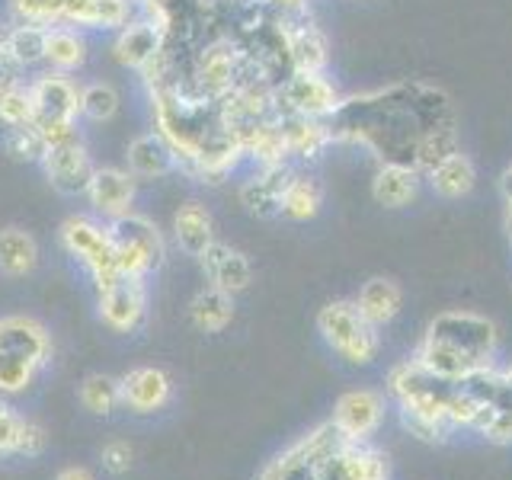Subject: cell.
Segmentation results:
<instances>
[{
	"instance_id": "1",
	"label": "cell",
	"mask_w": 512,
	"mask_h": 480,
	"mask_svg": "<svg viewBox=\"0 0 512 480\" xmlns=\"http://www.w3.org/2000/svg\"><path fill=\"white\" fill-rule=\"evenodd\" d=\"M439 125H455L452 100L426 84H394L349 96L327 119L333 144H362L381 164H410L420 141Z\"/></svg>"
},
{
	"instance_id": "2",
	"label": "cell",
	"mask_w": 512,
	"mask_h": 480,
	"mask_svg": "<svg viewBox=\"0 0 512 480\" xmlns=\"http://www.w3.org/2000/svg\"><path fill=\"white\" fill-rule=\"evenodd\" d=\"M148 103L154 132L170 144L176 157V173H186L205 186H221L240 160H247L224 122L221 103L202 96L189 77L148 90Z\"/></svg>"
},
{
	"instance_id": "3",
	"label": "cell",
	"mask_w": 512,
	"mask_h": 480,
	"mask_svg": "<svg viewBox=\"0 0 512 480\" xmlns=\"http://www.w3.org/2000/svg\"><path fill=\"white\" fill-rule=\"evenodd\" d=\"M496 356V324L471 311H445L426 327L413 359L426 372L458 381L477 368L493 365Z\"/></svg>"
},
{
	"instance_id": "4",
	"label": "cell",
	"mask_w": 512,
	"mask_h": 480,
	"mask_svg": "<svg viewBox=\"0 0 512 480\" xmlns=\"http://www.w3.org/2000/svg\"><path fill=\"white\" fill-rule=\"evenodd\" d=\"M452 384L448 378H439L426 372V368L407 359L397 362L388 372V397L400 413V423L420 442H448L455 432V423L448 420V397H452Z\"/></svg>"
},
{
	"instance_id": "5",
	"label": "cell",
	"mask_w": 512,
	"mask_h": 480,
	"mask_svg": "<svg viewBox=\"0 0 512 480\" xmlns=\"http://www.w3.org/2000/svg\"><path fill=\"white\" fill-rule=\"evenodd\" d=\"M29 93L32 109H36L32 125L42 132L45 144L80 138V84L74 74H58L45 68L36 77H29Z\"/></svg>"
},
{
	"instance_id": "6",
	"label": "cell",
	"mask_w": 512,
	"mask_h": 480,
	"mask_svg": "<svg viewBox=\"0 0 512 480\" xmlns=\"http://www.w3.org/2000/svg\"><path fill=\"white\" fill-rule=\"evenodd\" d=\"M61 250L87 272L96 292L119 279L116 269V240H112L109 221L96 215H71L58 228Z\"/></svg>"
},
{
	"instance_id": "7",
	"label": "cell",
	"mask_w": 512,
	"mask_h": 480,
	"mask_svg": "<svg viewBox=\"0 0 512 480\" xmlns=\"http://www.w3.org/2000/svg\"><path fill=\"white\" fill-rule=\"evenodd\" d=\"M346 445H349V439L340 432V426L327 420V423L314 426L308 436L292 442L272 461H266L263 471L256 474V480H317Z\"/></svg>"
},
{
	"instance_id": "8",
	"label": "cell",
	"mask_w": 512,
	"mask_h": 480,
	"mask_svg": "<svg viewBox=\"0 0 512 480\" xmlns=\"http://www.w3.org/2000/svg\"><path fill=\"white\" fill-rule=\"evenodd\" d=\"M317 333L349 365H372L381 352V333L368 324L356 301H330L317 311Z\"/></svg>"
},
{
	"instance_id": "9",
	"label": "cell",
	"mask_w": 512,
	"mask_h": 480,
	"mask_svg": "<svg viewBox=\"0 0 512 480\" xmlns=\"http://www.w3.org/2000/svg\"><path fill=\"white\" fill-rule=\"evenodd\" d=\"M112 240H116V269L119 276L151 279L167 260V237L157 221L132 212L119 221H109Z\"/></svg>"
},
{
	"instance_id": "10",
	"label": "cell",
	"mask_w": 512,
	"mask_h": 480,
	"mask_svg": "<svg viewBox=\"0 0 512 480\" xmlns=\"http://www.w3.org/2000/svg\"><path fill=\"white\" fill-rule=\"evenodd\" d=\"M343 96L333 87L327 71L311 74V71H288L276 84V109L292 112V116H308V119H330L340 109Z\"/></svg>"
},
{
	"instance_id": "11",
	"label": "cell",
	"mask_w": 512,
	"mask_h": 480,
	"mask_svg": "<svg viewBox=\"0 0 512 480\" xmlns=\"http://www.w3.org/2000/svg\"><path fill=\"white\" fill-rule=\"evenodd\" d=\"M276 29H279V36H282L288 71H311V74L327 71V64H330V42L324 36V29H320L308 16V10L279 13L276 16Z\"/></svg>"
},
{
	"instance_id": "12",
	"label": "cell",
	"mask_w": 512,
	"mask_h": 480,
	"mask_svg": "<svg viewBox=\"0 0 512 480\" xmlns=\"http://www.w3.org/2000/svg\"><path fill=\"white\" fill-rule=\"evenodd\" d=\"M96 314L112 333L132 336L148 324V279L119 276L96 292Z\"/></svg>"
},
{
	"instance_id": "13",
	"label": "cell",
	"mask_w": 512,
	"mask_h": 480,
	"mask_svg": "<svg viewBox=\"0 0 512 480\" xmlns=\"http://www.w3.org/2000/svg\"><path fill=\"white\" fill-rule=\"evenodd\" d=\"M39 167L45 173L48 186L55 192H61V196H68V199H77V196H87L96 160L87 148L84 135H80V138L61 141V144H48Z\"/></svg>"
},
{
	"instance_id": "14",
	"label": "cell",
	"mask_w": 512,
	"mask_h": 480,
	"mask_svg": "<svg viewBox=\"0 0 512 480\" xmlns=\"http://www.w3.org/2000/svg\"><path fill=\"white\" fill-rule=\"evenodd\" d=\"M164 45H167V32L160 29L151 16L141 13L128 26H122L116 36H112L109 52H112V61H116L119 68L144 74L160 58Z\"/></svg>"
},
{
	"instance_id": "15",
	"label": "cell",
	"mask_w": 512,
	"mask_h": 480,
	"mask_svg": "<svg viewBox=\"0 0 512 480\" xmlns=\"http://www.w3.org/2000/svg\"><path fill=\"white\" fill-rule=\"evenodd\" d=\"M87 202L90 212L103 221H119L125 215L138 212V180L128 167H100L96 164L93 180L87 186Z\"/></svg>"
},
{
	"instance_id": "16",
	"label": "cell",
	"mask_w": 512,
	"mask_h": 480,
	"mask_svg": "<svg viewBox=\"0 0 512 480\" xmlns=\"http://www.w3.org/2000/svg\"><path fill=\"white\" fill-rule=\"evenodd\" d=\"M384 410H388L384 394L368 391V388H356V391L340 394L330 420L340 426V432L349 442H368L381 429Z\"/></svg>"
},
{
	"instance_id": "17",
	"label": "cell",
	"mask_w": 512,
	"mask_h": 480,
	"mask_svg": "<svg viewBox=\"0 0 512 480\" xmlns=\"http://www.w3.org/2000/svg\"><path fill=\"white\" fill-rule=\"evenodd\" d=\"M0 359H32L48 365L52 362V333L42 320L29 314L0 317Z\"/></svg>"
},
{
	"instance_id": "18",
	"label": "cell",
	"mask_w": 512,
	"mask_h": 480,
	"mask_svg": "<svg viewBox=\"0 0 512 480\" xmlns=\"http://www.w3.org/2000/svg\"><path fill=\"white\" fill-rule=\"evenodd\" d=\"M119 388H122V407L138 416L164 410L173 397V381L164 368H157V365L128 368L119 378Z\"/></svg>"
},
{
	"instance_id": "19",
	"label": "cell",
	"mask_w": 512,
	"mask_h": 480,
	"mask_svg": "<svg viewBox=\"0 0 512 480\" xmlns=\"http://www.w3.org/2000/svg\"><path fill=\"white\" fill-rule=\"evenodd\" d=\"M199 266L205 272L208 285H215L234 298L240 292H247L253 282V266L247 260V253L234 250L231 244H221V240H212V244L205 247V253L199 256Z\"/></svg>"
},
{
	"instance_id": "20",
	"label": "cell",
	"mask_w": 512,
	"mask_h": 480,
	"mask_svg": "<svg viewBox=\"0 0 512 480\" xmlns=\"http://www.w3.org/2000/svg\"><path fill=\"white\" fill-rule=\"evenodd\" d=\"M292 164L256 167L244 183H240V205L256 218H282V189L292 176Z\"/></svg>"
},
{
	"instance_id": "21",
	"label": "cell",
	"mask_w": 512,
	"mask_h": 480,
	"mask_svg": "<svg viewBox=\"0 0 512 480\" xmlns=\"http://www.w3.org/2000/svg\"><path fill=\"white\" fill-rule=\"evenodd\" d=\"M125 167L138 183L164 180V176L176 173V157L170 151V144L151 128V132H141V135H135L132 141H128Z\"/></svg>"
},
{
	"instance_id": "22",
	"label": "cell",
	"mask_w": 512,
	"mask_h": 480,
	"mask_svg": "<svg viewBox=\"0 0 512 480\" xmlns=\"http://www.w3.org/2000/svg\"><path fill=\"white\" fill-rule=\"evenodd\" d=\"M90 61V36L77 26H48L45 32V68L58 74H77Z\"/></svg>"
},
{
	"instance_id": "23",
	"label": "cell",
	"mask_w": 512,
	"mask_h": 480,
	"mask_svg": "<svg viewBox=\"0 0 512 480\" xmlns=\"http://www.w3.org/2000/svg\"><path fill=\"white\" fill-rule=\"evenodd\" d=\"M173 240L186 256H199L205 247L215 240V218L208 212V205L199 199H186L180 208L173 212Z\"/></svg>"
},
{
	"instance_id": "24",
	"label": "cell",
	"mask_w": 512,
	"mask_h": 480,
	"mask_svg": "<svg viewBox=\"0 0 512 480\" xmlns=\"http://www.w3.org/2000/svg\"><path fill=\"white\" fill-rule=\"evenodd\" d=\"M426 176L410 164H381L372 176V199L384 208H407L420 196Z\"/></svg>"
},
{
	"instance_id": "25",
	"label": "cell",
	"mask_w": 512,
	"mask_h": 480,
	"mask_svg": "<svg viewBox=\"0 0 512 480\" xmlns=\"http://www.w3.org/2000/svg\"><path fill=\"white\" fill-rule=\"evenodd\" d=\"M279 122H282L288 157H295V160H317L333 144L330 128H327L324 119H308V116H292V112H279Z\"/></svg>"
},
{
	"instance_id": "26",
	"label": "cell",
	"mask_w": 512,
	"mask_h": 480,
	"mask_svg": "<svg viewBox=\"0 0 512 480\" xmlns=\"http://www.w3.org/2000/svg\"><path fill=\"white\" fill-rule=\"evenodd\" d=\"M429 189L436 192L439 199L445 202H458L464 196H471L474 186H477V170H474V160L464 154L461 148L455 154H448L442 164H436L429 173Z\"/></svg>"
},
{
	"instance_id": "27",
	"label": "cell",
	"mask_w": 512,
	"mask_h": 480,
	"mask_svg": "<svg viewBox=\"0 0 512 480\" xmlns=\"http://www.w3.org/2000/svg\"><path fill=\"white\" fill-rule=\"evenodd\" d=\"M356 308L362 311V317L368 320V324H375L381 330L400 314V308H404V288L388 276H372L359 288Z\"/></svg>"
},
{
	"instance_id": "28",
	"label": "cell",
	"mask_w": 512,
	"mask_h": 480,
	"mask_svg": "<svg viewBox=\"0 0 512 480\" xmlns=\"http://www.w3.org/2000/svg\"><path fill=\"white\" fill-rule=\"evenodd\" d=\"M279 208H282V218L298 221V224L317 218L320 208H324V183L308 170H292V176H288V183L282 189Z\"/></svg>"
},
{
	"instance_id": "29",
	"label": "cell",
	"mask_w": 512,
	"mask_h": 480,
	"mask_svg": "<svg viewBox=\"0 0 512 480\" xmlns=\"http://www.w3.org/2000/svg\"><path fill=\"white\" fill-rule=\"evenodd\" d=\"M39 260H42L39 244L26 228L10 224V228L0 231V276L26 279L39 269Z\"/></svg>"
},
{
	"instance_id": "30",
	"label": "cell",
	"mask_w": 512,
	"mask_h": 480,
	"mask_svg": "<svg viewBox=\"0 0 512 480\" xmlns=\"http://www.w3.org/2000/svg\"><path fill=\"white\" fill-rule=\"evenodd\" d=\"M189 320L202 333H221L234 320V295L208 285L189 301Z\"/></svg>"
},
{
	"instance_id": "31",
	"label": "cell",
	"mask_w": 512,
	"mask_h": 480,
	"mask_svg": "<svg viewBox=\"0 0 512 480\" xmlns=\"http://www.w3.org/2000/svg\"><path fill=\"white\" fill-rule=\"evenodd\" d=\"M45 32H48V26L13 20V26L4 29V48L23 64L26 71L39 68V64L45 61Z\"/></svg>"
},
{
	"instance_id": "32",
	"label": "cell",
	"mask_w": 512,
	"mask_h": 480,
	"mask_svg": "<svg viewBox=\"0 0 512 480\" xmlns=\"http://www.w3.org/2000/svg\"><path fill=\"white\" fill-rule=\"evenodd\" d=\"M122 109V93L109 80H90L80 84V122L103 125L112 122Z\"/></svg>"
},
{
	"instance_id": "33",
	"label": "cell",
	"mask_w": 512,
	"mask_h": 480,
	"mask_svg": "<svg viewBox=\"0 0 512 480\" xmlns=\"http://www.w3.org/2000/svg\"><path fill=\"white\" fill-rule=\"evenodd\" d=\"M77 397L84 410H90L93 416H112L122 407V388H119V378L103 375V372H93L80 381Z\"/></svg>"
},
{
	"instance_id": "34",
	"label": "cell",
	"mask_w": 512,
	"mask_h": 480,
	"mask_svg": "<svg viewBox=\"0 0 512 480\" xmlns=\"http://www.w3.org/2000/svg\"><path fill=\"white\" fill-rule=\"evenodd\" d=\"M32 119H36V109H32L29 77L0 84V125L23 128V125H32Z\"/></svg>"
},
{
	"instance_id": "35",
	"label": "cell",
	"mask_w": 512,
	"mask_h": 480,
	"mask_svg": "<svg viewBox=\"0 0 512 480\" xmlns=\"http://www.w3.org/2000/svg\"><path fill=\"white\" fill-rule=\"evenodd\" d=\"M480 436L490 442H512V365L503 368L500 391H496V400L490 407V420Z\"/></svg>"
},
{
	"instance_id": "36",
	"label": "cell",
	"mask_w": 512,
	"mask_h": 480,
	"mask_svg": "<svg viewBox=\"0 0 512 480\" xmlns=\"http://www.w3.org/2000/svg\"><path fill=\"white\" fill-rule=\"evenodd\" d=\"M0 148H4L13 160H20V164H42L48 144L36 125H23V128H4Z\"/></svg>"
},
{
	"instance_id": "37",
	"label": "cell",
	"mask_w": 512,
	"mask_h": 480,
	"mask_svg": "<svg viewBox=\"0 0 512 480\" xmlns=\"http://www.w3.org/2000/svg\"><path fill=\"white\" fill-rule=\"evenodd\" d=\"M23 416L10 407V400L0 394V458H16V439H20Z\"/></svg>"
},
{
	"instance_id": "38",
	"label": "cell",
	"mask_w": 512,
	"mask_h": 480,
	"mask_svg": "<svg viewBox=\"0 0 512 480\" xmlns=\"http://www.w3.org/2000/svg\"><path fill=\"white\" fill-rule=\"evenodd\" d=\"M48 445V436L42 423L29 420V416H23V426H20V439H16V458H39L45 452Z\"/></svg>"
},
{
	"instance_id": "39",
	"label": "cell",
	"mask_w": 512,
	"mask_h": 480,
	"mask_svg": "<svg viewBox=\"0 0 512 480\" xmlns=\"http://www.w3.org/2000/svg\"><path fill=\"white\" fill-rule=\"evenodd\" d=\"M100 461H103V468L109 474H128L132 471V464H135V452H132V445L122 442V439H112L100 448Z\"/></svg>"
},
{
	"instance_id": "40",
	"label": "cell",
	"mask_w": 512,
	"mask_h": 480,
	"mask_svg": "<svg viewBox=\"0 0 512 480\" xmlns=\"http://www.w3.org/2000/svg\"><path fill=\"white\" fill-rule=\"evenodd\" d=\"M55 480H96L87 468H80V464H71V468H61Z\"/></svg>"
},
{
	"instance_id": "41",
	"label": "cell",
	"mask_w": 512,
	"mask_h": 480,
	"mask_svg": "<svg viewBox=\"0 0 512 480\" xmlns=\"http://www.w3.org/2000/svg\"><path fill=\"white\" fill-rule=\"evenodd\" d=\"M0 39H4V26H0Z\"/></svg>"
}]
</instances>
